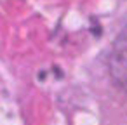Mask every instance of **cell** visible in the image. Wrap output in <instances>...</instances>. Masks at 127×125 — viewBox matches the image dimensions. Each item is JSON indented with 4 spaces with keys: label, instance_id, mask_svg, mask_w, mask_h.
Wrapping results in <instances>:
<instances>
[{
    "label": "cell",
    "instance_id": "obj_2",
    "mask_svg": "<svg viewBox=\"0 0 127 125\" xmlns=\"http://www.w3.org/2000/svg\"><path fill=\"white\" fill-rule=\"evenodd\" d=\"M38 78H40V80H44V78H45V71H40V76H38Z\"/></svg>",
    "mask_w": 127,
    "mask_h": 125
},
{
    "label": "cell",
    "instance_id": "obj_1",
    "mask_svg": "<svg viewBox=\"0 0 127 125\" xmlns=\"http://www.w3.org/2000/svg\"><path fill=\"white\" fill-rule=\"evenodd\" d=\"M91 31H92L96 37H99V35H101V26H99V25H94V28H91Z\"/></svg>",
    "mask_w": 127,
    "mask_h": 125
}]
</instances>
